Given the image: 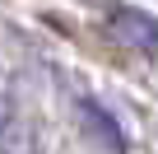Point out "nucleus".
<instances>
[{"label": "nucleus", "mask_w": 158, "mask_h": 154, "mask_svg": "<svg viewBox=\"0 0 158 154\" xmlns=\"http://www.w3.org/2000/svg\"><path fill=\"white\" fill-rule=\"evenodd\" d=\"M0 154H42V131L28 117H10L0 126Z\"/></svg>", "instance_id": "2"}, {"label": "nucleus", "mask_w": 158, "mask_h": 154, "mask_svg": "<svg viewBox=\"0 0 158 154\" xmlns=\"http://www.w3.org/2000/svg\"><path fill=\"white\" fill-rule=\"evenodd\" d=\"M10 117H14V112H10V98H5V94H0V126H5Z\"/></svg>", "instance_id": "3"}, {"label": "nucleus", "mask_w": 158, "mask_h": 154, "mask_svg": "<svg viewBox=\"0 0 158 154\" xmlns=\"http://www.w3.org/2000/svg\"><path fill=\"white\" fill-rule=\"evenodd\" d=\"M112 33L126 47H135L144 56H158V19L153 14H144V10H116L112 14Z\"/></svg>", "instance_id": "1"}]
</instances>
